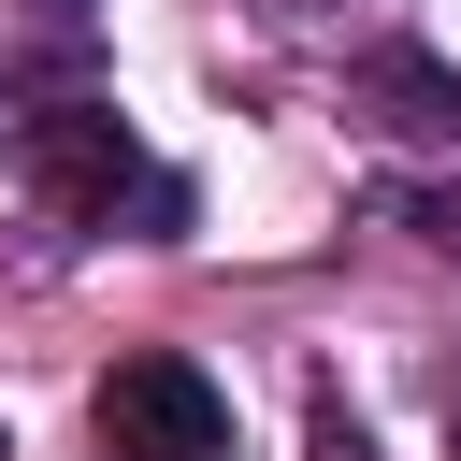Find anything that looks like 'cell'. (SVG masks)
Masks as SVG:
<instances>
[{
    "label": "cell",
    "instance_id": "cell-7",
    "mask_svg": "<svg viewBox=\"0 0 461 461\" xmlns=\"http://www.w3.org/2000/svg\"><path fill=\"white\" fill-rule=\"evenodd\" d=\"M0 461H14V447H0Z\"/></svg>",
    "mask_w": 461,
    "mask_h": 461
},
{
    "label": "cell",
    "instance_id": "cell-6",
    "mask_svg": "<svg viewBox=\"0 0 461 461\" xmlns=\"http://www.w3.org/2000/svg\"><path fill=\"white\" fill-rule=\"evenodd\" d=\"M447 461H461V389H447Z\"/></svg>",
    "mask_w": 461,
    "mask_h": 461
},
{
    "label": "cell",
    "instance_id": "cell-1",
    "mask_svg": "<svg viewBox=\"0 0 461 461\" xmlns=\"http://www.w3.org/2000/svg\"><path fill=\"white\" fill-rule=\"evenodd\" d=\"M0 158H14V187H29L43 216H72V230H115V216H130V230H187V187H173V173L130 144V115H115L101 86L29 101Z\"/></svg>",
    "mask_w": 461,
    "mask_h": 461
},
{
    "label": "cell",
    "instance_id": "cell-2",
    "mask_svg": "<svg viewBox=\"0 0 461 461\" xmlns=\"http://www.w3.org/2000/svg\"><path fill=\"white\" fill-rule=\"evenodd\" d=\"M86 447H101V461H245L230 389H216L202 360H173V346H144V360H115V375L86 389Z\"/></svg>",
    "mask_w": 461,
    "mask_h": 461
},
{
    "label": "cell",
    "instance_id": "cell-5",
    "mask_svg": "<svg viewBox=\"0 0 461 461\" xmlns=\"http://www.w3.org/2000/svg\"><path fill=\"white\" fill-rule=\"evenodd\" d=\"M43 14H58V29H86V14H101V0H43Z\"/></svg>",
    "mask_w": 461,
    "mask_h": 461
},
{
    "label": "cell",
    "instance_id": "cell-4",
    "mask_svg": "<svg viewBox=\"0 0 461 461\" xmlns=\"http://www.w3.org/2000/svg\"><path fill=\"white\" fill-rule=\"evenodd\" d=\"M418 230H432V245H447V259H461V173H447V187H432V202H418Z\"/></svg>",
    "mask_w": 461,
    "mask_h": 461
},
{
    "label": "cell",
    "instance_id": "cell-3",
    "mask_svg": "<svg viewBox=\"0 0 461 461\" xmlns=\"http://www.w3.org/2000/svg\"><path fill=\"white\" fill-rule=\"evenodd\" d=\"M346 115L389 130V144H447V158H461V72H447L432 43H360V58H346Z\"/></svg>",
    "mask_w": 461,
    "mask_h": 461
}]
</instances>
